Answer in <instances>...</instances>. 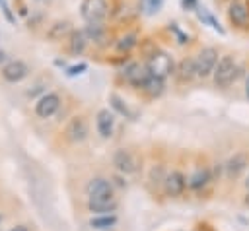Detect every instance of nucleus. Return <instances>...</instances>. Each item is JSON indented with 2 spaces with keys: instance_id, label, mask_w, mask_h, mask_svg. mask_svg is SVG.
Segmentation results:
<instances>
[{
  "instance_id": "423d86ee",
  "label": "nucleus",
  "mask_w": 249,
  "mask_h": 231,
  "mask_svg": "<svg viewBox=\"0 0 249 231\" xmlns=\"http://www.w3.org/2000/svg\"><path fill=\"white\" fill-rule=\"evenodd\" d=\"M27 74H29V66H27L23 60H19V58L8 60V62L2 66V78H4L6 82H10V83L21 82L23 78H27Z\"/></svg>"
},
{
  "instance_id": "f8f14e48",
  "label": "nucleus",
  "mask_w": 249,
  "mask_h": 231,
  "mask_svg": "<svg viewBox=\"0 0 249 231\" xmlns=\"http://www.w3.org/2000/svg\"><path fill=\"white\" fill-rule=\"evenodd\" d=\"M163 184H165V192L169 196H179L185 186H187V181H185V175L181 171H171L167 173V177L163 179Z\"/></svg>"
},
{
  "instance_id": "4468645a",
  "label": "nucleus",
  "mask_w": 249,
  "mask_h": 231,
  "mask_svg": "<svg viewBox=\"0 0 249 231\" xmlns=\"http://www.w3.org/2000/svg\"><path fill=\"white\" fill-rule=\"evenodd\" d=\"M95 124H97V132L101 134V138H109L113 134V126H115V116L109 109H101L97 113V118H95Z\"/></svg>"
},
{
  "instance_id": "b1692460",
  "label": "nucleus",
  "mask_w": 249,
  "mask_h": 231,
  "mask_svg": "<svg viewBox=\"0 0 249 231\" xmlns=\"http://www.w3.org/2000/svg\"><path fill=\"white\" fill-rule=\"evenodd\" d=\"M115 223H117V215H113V214H101L97 217H91V221H89V225L95 229H109Z\"/></svg>"
},
{
  "instance_id": "473e14b6",
  "label": "nucleus",
  "mask_w": 249,
  "mask_h": 231,
  "mask_svg": "<svg viewBox=\"0 0 249 231\" xmlns=\"http://www.w3.org/2000/svg\"><path fill=\"white\" fill-rule=\"evenodd\" d=\"M0 62H6V52L4 50H0Z\"/></svg>"
},
{
  "instance_id": "f03ea898",
  "label": "nucleus",
  "mask_w": 249,
  "mask_h": 231,
  "mask_svg": "<svg viewBox=\"0 0 249 231\" xmlns=\"http://www.w3.org/2000/svg\"><path fill=\"white\" fill-rule=\"evenodd\" d=\"M146 68H148V72H150L152 76L165 80L167 76H171V74H173V58H171L167 52H163V50H158V49H156V50L148 56Z\"/></svg>"
},
{
  "instance_id": "f3484780",
  "label": "nucleus",
  "mask_w": 249,
  "mask_h": 231,
  "mask_svg": "<svg viewBox=\"0 0 249 231\" xmlns=\"http://www.w3.org/2000/svg\"><path fill=\"white\" fill-rule=\"evenodd\" d=\"M177 76H179V80H183V82H189V80H193V78L196 76V60H195V56H187V58H183V60L179 62V66H177Z\"/></svg>"
},
{
  "instance_id": "c85d7f7f",
  "label": "nucleus",
  "mask_w": 249,
  "mask_h": 231,
  "mask_svg": "<svg viewBox=\"0 0 249 231\" xmlns=\"http://www.w3.org/2000/svg\"><path fill=\"white\" fill-rule=\"evenodd\" d=\"M0 8H2V12H4L6 19H8L10 23H14V21H16V17H14V14H12V10H10V6H8V2H6V0H0Z\"/></svg>"
},
{
  "instance_id": "6ab92c4d",
  "label": "nucleus",
  "mask_w": 249,
  "mask_h": 231,
  "mask_svg": "<svg viewBox=\"0 0 249 231\" xmlns=\"http://www.w3.org/2000/svg\"><path fill=\"white\" fill-rule=\"evenodd\" d=\"M109 101H111V107H113L119 115H123L124 118H130V120L136 118V111H132V109L126 105V101H123L117 93H111V95H109Z\"/></svg>"
},
{
  "instance_id": "0eeeda50",
  "label": "nucleus",
  "mask_w": 249,
  "mask_h": 231,
  "mask_svg": "<svg viewBox=\"0 0 249 231\" xmlns=\"http://www.w3.org/2000/svg\"><path fill=\"white\" fill-rule=\"evenodd\" d=\"M124 80L130 83V85H134V87H144V83H146V80L150 78V72H148V68L146 66H142V64H138V62H130L126 68H124Z\"/></svg>"
},
{
  "instance_id": "72a5a7b5",
  "label": "nucleus",
  "mask_w": 249,
  "mask_h": 231,
  "mask_svg": "<svg viewBox=\"0 0 249 231\" xmlns=\"http://www.w3.org/2000/svg\"><path fill=\"white\" fill-rule=\"evenodd\" d=\"M245 206H249V192H247V196H245Z\"/></svg>"
},
{
  "instance_id": "2eb2a0df",
  "label": "nucleus",
  "mask_w": 249,
  "mask_h": 231,
  "mask_svg": "<svg viewBox=\"0 0 249 231\" xmlns=\"http://www.w3.org/2000/svg\"><path fill=\"white\" fill-rule=\"evenodd\" d=\"M88 208L89 212H95L97 215L101 214H111L117 210V200L113 196H105V198H89L88 200Z\"/></svg>"
},
{
  "instance_id": "cd10ccee",
  "label": "nucleus",
  "mask_w": 249,
  "mask_h": 231,
  "mask_svg": "<svg viewBox=\"0 0 249 231\" xmlns=\"http://www.w3.org/2000/svg\"><path fill=\"white\" fill-rule=\"evenodd\" d=\"M169 29L175 33V37L179 39V43H181V45H185V43L189 41V37H187V35H185V33H183V31L177 27V23H169Z\"/></svg>"
},
{
  "instance_id": "39448f33",
  "label": "nucleus",
  "mask_w": 249,
  "mask_h": 231,
  "mask_svg": "<svg viewBox=\"0 0 249 231\" xmlns=\"http://www.w3.org/2000/svg\"><path fill=\"white\" fill-rule=\"evenodd\" d=\"M228 17L235 27L247 29L249 27V8H247V4L243 0H231L228 4Z\"/></svg>"
},
{
  "instance_id": "aec40b11",
  "label": "nucleus",
  "mask_w": 249,
  "mask_h": 231,
  "mask_svg": "<svg viewBox=\"0 0 249 231\" xmlns=\"http://www.w3.org/2000/svg\"><path fill=\"white\" fill-rule=\"evenodd\" d=\"M142 89H144L150 97H160V95L163 93V89H165V83H163L161 78H156V76L150 74V78L146 80V83H144Z\"/></svg>"
},
{
  "instance_id": "393cba45",
  "label": "nucleus",
  "mask_w": 249,
  "mask_h": 231,
  "mask_svg": "<svg viewBox=\"0 0 249 231\" xmlns=\"http://www.w3.org/2000/svg\"><path fill=\"white\" fill-rule=\"evenodd\" d=\"M136 39H138L136 33H126V35H123V37L117 41V50H119V52H130V50L138 45Z\"/></svg>"
},
{
  "instance_id": "f704fd0d",
  "label": "nucleus",
  "mask_w": 249,
  "mask_h": 231,
  "mask_svg": "<svg viewBox=\"0 0 249 231\" xmlns=\"http://www.w3.org/2000/svg\"><path fill=\"white\" fill-rule=\"evenodd\" d=\"M245 186H247V188H249V177H247V181H245Z\"/></svg>"
},
{
  "instance_id": "412c9836",
  "label": "nucleus",
  "mask_w": 249,
  "mask_h": 231,
  "mask_svg": "<svg viewBox=\"0 0 249 231\" xmlns=\"http://www.w3.org/2000/svg\"><path fill=\"white\" fill-rule=\"evenodd\" d=\"M208 181H210V173H208V169H196V171L189 177V186H191L193 190H198V188L206 186Z\"/></svg>"
},
{
  "instance_id": "7c9ffc66",
  "label": "nucleus",
  "mask_w": 249,
  "mask_h": 231,
  "mask_svg": "<svg viewBox=\"0 0 249 231\" xmlns=\"http://www.w3.org/2000/svg\"><path fill=\"white\" fill-rule=\"evenodd\" d=\"M10 231H27V227H25V225H16V227H12Z\"/></svg>"
},
{
  "instance_id": "c756f323",
  "label": "nucleus",
  "mask_w": 249,
  "mask_h": 231,
  "mask_svg": "<svg viewBox=\"0 0 249 231\" xmlns=\"http://www.w3.org/2000/svg\"><path fill=\"white\" fill-rule=\"evenodd\" d=\"M181 6H183L185 12L187 10H196L198 8V0H181Z\"/></svg>"
},
{
  "instance_id": "20e7f679",
  "label": "nucleus",
  "mask_w": 249,
  "mask_h": 231,
  "mask_svg": "<svg viewBox=\"0 0 249 231\" xmlns=\"http://www.w3.org/2000/svg\"><path fill=\"white\" fill-rule=\"evenodd\" d=\"M218 49L216 47H204L200 49V52L195 56L196 60V76L198 78H208L214 68H216V62H218Z\"/></svg>"
},
{
  "instance_id": "5701e85b",
  "label": "nucleus",
  "mask_w": 249,
  "mask_h": 231,
  "mask_svg": "<svg viewBox=\"0 0 249 231\" xmlns=\"http://www.w3.org/2000/svg\"><path fill=\"white\" fill-rule=\"evenodd\" d=\"M70 31H72V29H70V23H68V21H58V23L51 25V29H49V39H53V41L66 39Z\"/></svg>"
},
{
  "instance_id": "c9c22d12",
  "label": "nucleus",
  "mask_w": 249,
  "mask_h": 231,
  "mask_svg": "<svg viewBox=\"0 0 249 231\" xmlns=\"http://www.w3.org/2000/svg\"><path fill=\"white\" fill-rule=\"evenodd\" d=\"M0 221H2V215H0Z\"/></svg>"
},
{
  "instance_id": "7ed1b4c3",
  "label": "nucleus",
  "mask_w": 249,
  "mask_h": 231,
  "mask_svg": "<svg viewBox=\"0 0 249 231\" xmlns=\"http://www.w3.org/2000/svg\"><path fill=\"white\" fill-rule=\"evenodd\" d=\"M80 14L86 23H103L109 16L107 0H82Z\"/></svg>"
},
{
  "instance_id": "4be33fe9",
  "label": "nucleus",
  "mask_w": 249,
  "mask_h": 231,
  "mask_svg": "<svg viewBox=\"0 0 249 231\" xmlns=\"http://www.w3.org/2000/svg\"><path fill=\"white\" fill-rule=\"evenodd\" d=\"M86 31V37L88 41H95V43H101L105 39V33H107V27L103 23H88V27L84 29Z\"/></svg>"
},
{
  "instance_id": "9d476101",
  "label": "nucleus",
  "mask_w": 249,
  "mask_h": 231,
  "mask_svg": "<svg viewBox=\"0 0 249 231\" xmlns=\"http://www.w3.org/2000/svg\"><path fill=\"white\" fill-rule=\"evenodd\" d=\"M113 163L121 173H134L138 171V159L128 149H117L113 155Z\"/></svg>"
},
{
  "instance_id": "1a4fd4ad",
  "label": "nucleus",
  "mask_w": 249,
  "mask_h": 231,
  "mask_svg": "<svg viewBox=\"0 0 249 231\" xmlns=\"http://www.w3.org/2000/svg\"><path fill=\"white\" fill-rule=\"evenodd\" d=\"M86 192L89 198H105V196H113V184L111 181L103 179V177H95L86 184Z\"/></svg>"
},
{
  "instance_id": "bb28decb",
  "label": "nucleus",
  "mask_w": 249,
  "mask_h": 231,
  "mask_svg": "<svg viewBox=\"0 0 249 231\" xmlns=\"http://www.w3.org/2000/svg\"><path fill=\"white\" fill-rule=\"evenodd\" d=\"M86 70H88V64H86V62H78V64H74V66H68V68H66V76H68V78H74V76L84 74Z\"/></svg>"
},
{
  "instance_id": "a211bd4d",
  "label": "nucleus",
  "mask_w": 249,
  "mask_h": 231,
  "mask_svg": "<svg viewBox=\"0 0 249 231\" xmlns=\"http://www.w3.org/2000/svg\"><path fill=\"white\" fill-rule=\"evenodd\" d=\"M195 12H196V17L202 21V25H210V27H212L214 31H218L220 35H224V33H226V29L220 25V21L214 17V14H212L210 10H206V8H200V6H198Z\"/></svg>"
},
{
  "instance_id": "dca6fc26",
  "label": "nucleus",
  "mask_w": 249,
  "mask_h": 231,
  "mask_svg": "<svg viewBox=\"0 0 249 231\" xmlns=\"http://www.w3.org/2000/svg\"><path fill=\"white\" fill-rule=\"evenodd\" d=\"M245 167H247V157H245L243 153H235V155L230 157V159L226 161V165H224L226 177H228V179H235V177H239V175L245 171Z\"/></svg>"
},
{
  "instance_id": "6e6552de",
  "label": "nucleus",
  "mask_w": 249,
  "mask_h": 231,
  "mask_svg": "<svg viewBox=\"0 0 249 231\" xmlns=\"http://www.w3.org/2000/svg\"><path fill=\"white\" fill-rule=\"evenodd\" d=\"M60 107V97L56 93H45L37 103H35V113L41 118H49L53 116Z\"/></svg>"
},
{
  "instance_id": "f257e3e1",
  "label": "nucleus",
  "mask_w": 249,
  "mask_h": 231,
  "mask_svg": "<svg viewBox=\"0 0 249 231\" xmlns=\"http://www.w3.org/2000/svg\"><path fill=\"white\" fill-rule=\"evenodd\" d=\"M214 76V83L218 87H230L237 76H239V68H237V62L231 54H226V56H220L218 62H216V68L212 72Z\"/></svg>"
},
{
  "instance_id": "2f4dec72",
  "label": "nucleus",
  "mask_w": 249,
  "mask_h": 231,
  "mask_svg": "<svg viewBox=\"0 0 249 231\" xmlns=\"http://www.w3.org/2000/svg\"><path fill=\"white\" fill-rule=\"evenodd\" d=\"M245 95H247V99H249V76H247V82H245Z\"/></svg>"
},
{
  "instance_id": "a878e982",
  "label": "nucleus",
  "mask_w": 249,
  "mask_h": 231,
  "mask_svg": "<svg viewBox=\"0 0 249 231\" xmlns=\"http://www.w3.org/2000/svg\"><path fill=\"white\" fill-rule=\"evenodd\" d=\"M140 10L146 16H154L163 8V0H140Z\"/></svg>"
},
{
  "instance_id": "9b49d317",
  "label": "nucleus",
  "mask_w": 249,
  "mask_h": 231,
  "mask_svg": "<svg viewBox=\"0 0 249 231\" xmlns=\"http://www.w3.org/2000/svg\"><path fill=\"white\" fill-rule=\"evenodd\" d=\"M66 138L70 142H84L88 138V122L82 116H74L66 126Z\"/></svg>"
},
{
  "instance_id": "ddd939ff",
  "label": "nucleus",
  "mask_w": 249,
  "mask_h": 231,
  "mask_svg": "<svg viewBox=\"0 0 249 231\" xmlns=\"http://www.w3.org/2000/svg\"><path fill=\"white\" fill-rule=\"evenodd\" d=\"M66 43H68V52L78 56L84 52L86 45H88V37H86V31L84 29H72L66 37Z\"/></svg>"
}]
</instances>
